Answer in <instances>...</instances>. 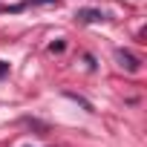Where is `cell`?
<instances>
[{"label":"cell","mask_w":147,"mask_h":147,"mask_svg":"<svg viewBox=\"0 0 147 147\" xmlns=\"http://www.w3.org/2000/svg\"><path fill=\"white\" fill-rule=\"evenodd\" d=\"M115 61H118V66H121V69H127V72H138V58H136V55H130V52L118 49V52H115Z\"/></svg>","instance_id":"cell-1"},{"label":"cell","mask_w":147,"mask_h":147,"mask_svg":"<svg viewBox=\"0 0 147 147\" xmlns=\"http://www.w3.org/2000/svg\"><path fill=\"white\" fill-rule=\"evenodd\" d=\"M75 18L84 20V23H98V20H104V12H98V9H78Z\"/></svg>","instance_id":"cell-2"},{"label":"cell","mask_w":147,"mask_h":147,"mask_svg":"<svg viewBox=\"0 0 147 147\" xmlns=\"http://www.w3.org/2000/svg\"><path fill=\"white\" fill-rule=\"evenodd\" d=\"M35 6H46V3H58V0H32Z\"/></svg>","instance_id":"cell-3"},{"label":"cell","mask_w":147,"mask_h":147,"mask_svg":"<svg viewBox=\"0 0 147 147\" xmlns=\"http://www.w3.org/2000/svg\"><path fill=\"white\" fill-rule=\"evenodd\" d=\"M6 72H9V66H6L3 61H0V78H3V75H6Z\"/></svg>","instance_id":"cell-4"}]
</instances>
